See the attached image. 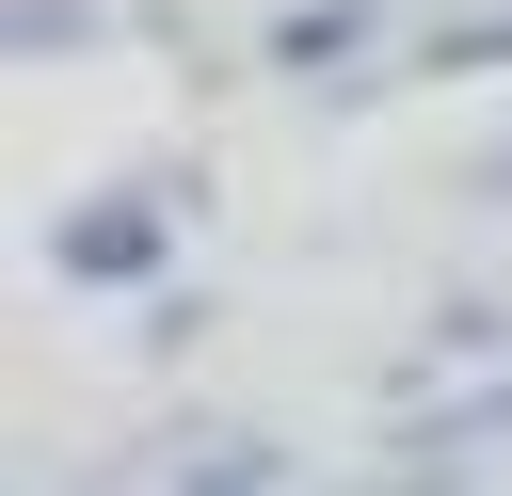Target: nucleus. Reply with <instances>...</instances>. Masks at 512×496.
<instances>
[{"instance_id": "nucleus-5", "label": "nucleus", "mask_w": 512, "mask_h": 496, "mask_svg": "<svg viewBox=\"0 0 512 496\" xmlns=\"http://www.w3.org/2000/svg\"><path fill=\"white\" fill-rule=\"evenodd\" d=\"M432 80H512V0H480V16H448L432 48H416Z\"/></svg>"}, {"instance_id": "nucleus-4", "label": "nucleus", "mask_w": 512, "mask_h": 496, "mask_svg": "<svg viewBox=\"0 0 512 496\" xmlns=\"http://www.w3.org/2000/svg\"><path fill=\"white\" fill-rule=\"evenodd\" d=\"M0 48L16 64H64V48H112V16L96 0H0Z\"/></svg>"}, {"instance_id": "nucleus-3", "label": "nucleus", "mask_w": 512, "mask_h": 496, "mask_svg": "<svg viewBox=\"0 0 512 496\" xmlns=\"http://www.w3.org/2000/svg\"><path fill=\"white\" fill-rule=\"evenodd\" d=\"M160 496H288V432H176V480Z\"/></svg>"}, {"instance_id": "nucleus-1", "label": "nucleus", "mask_w": 512, "mask_h": 496, "mask_svg": "<svg viewBox=\"0 0 512 496\" xmlns=\"http://www.w3.org/2000/svg\"><path fill=\"white\" fill-rule=\"evenodd\" d=\"M176 208H192V176L64 192V208H48V272H64V288H144V304H160V272H176Z\"/></svg>"}, {"instance_id": "nucleus-6", "label": "nucleus", "mask_w": 512, "mask_h": 496, "mask_svg": "<svg viewBox=\"0 0 512 496\" xmlns=\"http://www.w3.org/2000/svg\"><path fill=\"white\" fill-rule=\"evenodd\" d=\"M480 208H512V144H496V160H480Z\"/></svg>"}, {"instance_id": "nucleus-2", "label": "nucleus", "mask_w": 512, "mask_h": 496, "mask_svg": "<svg viewBox=\"0 0 512 496\" xmlns=\"http://www.w3.org/2000/svg\"><path fill=\"white\" fill-rule=\"evenodd\" d=\"M368 48H384V0H288V16L256 32V64H272V80H336V112L368 96Z\"/></svg>"}]
</instances>
